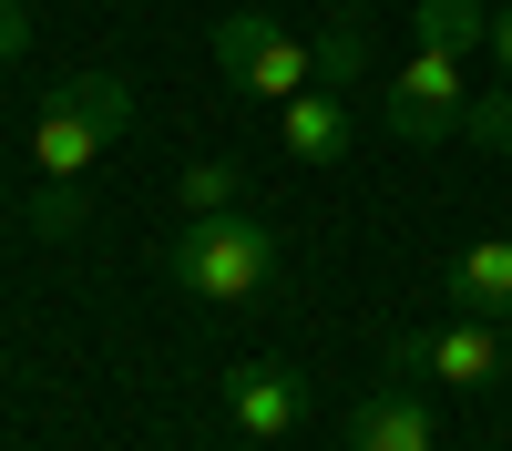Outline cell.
Instances as JSON below:
<instances>
[{
	"label": "cell",
	"mask_w": 512,
	"mask_h": 451,
	"mask_svg": "<svg viewBox=\"0 0 512 451\" xmlns=\"http://www.w3.org/2000/svg\"><path fill=\"white\" fill-rule=\"evenodd\" d=\"M123 134H134V82L123 72H72L62 93L31 113V175L41 185H82Z\"/></svg>",
	"instance_id": "cell-1"
},
{
	"label": "cell",
	"mask_w": 512,
	"mask_h": 451,
	"mask_svg": "<svg viewBox=\"0 0 512 451\" xmlns=\"http://www.w3.org/2000/svg\"><path fill=\"white\" fill-rule=\"evenodd\" d=\"M164 277H175V298L195 308H246L256 287L277 277V226L267 216H185V236L164 246Z\"/></svg>",
	"instance_id": "cell-2"
},
{
	"label": "cell",
	"mask_w": 512,
	"mask_h": 451,
	"mask_svg": "<svg viewBox=\"0 0 512 451\" xmlns=\"http://www.w3.org/2000/svg\"><path fill=\"white\" fill-rule=\"evenodd\" d=\"M379 359H390V380H441V390H492L502 380V318H461L451 328H400V339H379Z\"/></svg>",
	"instance_id": "cell-3"
},
{
	"label": "cell",
	"mask_w": 512,
	"mask_h": 451,
	"mask_svg": "<svg viewBox=\"0 0 512 451\" xmlns=\"http://www.w3.org/2000/svg\"><path fill=\"white\" fill-rule=\"evenodd\" d=\"M216 72L236 82V93H256V103H297L318 82V52L287 21H267V11H226L216 21Z\"/></svg>",
	"instance_id": "cell-4"
},
{
	"label": "cell",
	"mask_w": 512,
	"mask_h": 451,
	"mask_svg": "<svg viewBox=\"0 0 512 451\" xmlns=\"http://www.w3.org/2000/svg\"><path fill=\"white\" fill-rule=\"evenodd\" d=\"M379 123H390L400 144H451L461 123H472V82H461V52H420L390 72V103H379Z\"/></svg>",
	"instance_id": "cell-5"
},
{
	"label": "cell",
	"mask_w": 512,
	"mask_h": 451,
	"mask_svg": "<svg viewBox=\"0 0 512 451\" xmlns=\"http://www.w3.org/2000/svg\"><path fill=\"white\" fill-rule=\"evenodd\" d=\"M226 421L246 441H287L297 421H308V380H297L287 359H236L226 369Z\"/></svg>",
	"instance_id": "cell-6"
},
{
	"label": "cell",
	"mask_w": 512,
	"mask_h": 451,
	"mask_svg": "<svg viewBox=\"0 0 512 451\" xmlns=\"http://www.w3.org/2000/svg\"><path fill=\"white\" fill-rule=\"evenodd\" d=\"M277 144H287V164H349V93H328V82H308L297 103H277Z\"/></svg>",
	"instance_id": "cell-7"
},
{
	"label": "cell",
	"mask_w": 512,
	"mask_h": 451,
	"mask_svg": "<svg viewBox=\"0 0 512 451\" xmlns=\"http://www.w3.org/2000/svg\"><path fill=\"white\" fill-rule=\"evenodd\" d=\"M431 441H441V421L420 390H369L349 410V451H431Z\"/></svg>",
	"instance_id": "cell-8"
},
{
	"label": "cell",
	"mask_w": 512,
	"mask_h": 451,
	"mask_svg": "<svg viewBox=\"0 0 512 451\" xmlns=\"http://www.w3.org/2000/svg\"><path fill=\"white\" fill-rule=\"evenodd\" d=\"M441 277H451V308H461V318H512V236L461 246Z\"/></svg>",
	"instance_id": "cell-9"
},
{
	"label": "cell",
	"mask_w": 512,
	"mask_h": 451,
	"mask_svg": "<svg viewBox=\"0 0 512 451\" xmlns=\"http://www.w3.org/2000/svg\"><path fill=\"white\" fill-rule=\"evenodd\" d=\"M410 41H420V52H482V41H492V11H482V0H420V11H410Z\"/></svg>",
	"instance_id": "cell-10"
},
{
	"label": "cell",
	"mask_w": 512,
	"mask_h": 451,
	"mask_svg": "<svg viewBox=\"0 0 512 451\" xmlns=\"http://www.w3.org/2000/svg\"><path fill=\"white\" fill-rule=\"evenodd\" d=\"M308 52H318V82H328V93H349V82L369 72V31H359V21H338V11H328V31L308 41Z\"/></svg>",
	"instance_id": "cell-11"
},
{
	"label": "cell",
	"mask_w": 512,
	"mask_h": 451,
	"mask_svg": "<svg viewBox=\"0 0 512 451\" xmlns=\"http://www.w3.org/2000/svg\"><path fill=\"white\" fill-rule=\"evenodd\" d=\"M175 205H185V216H236V205H246V175H236V164H185V175H175Z\"/></svg>",
	"instance_id": "cell-12"
},
{
	"label": "cell",
	"mask_w": 512,
	"mask_h": 451,
	"mask_svg": "<svg viewBox=\"0 0 512 451\" xmlns=\"http://www.w3.org/2000/svg\"><path fill=\"white\" fill-rule=\"evenodd\" d=\"M472 144H492V154H512V82L502 93H472V123H461Z\"/></svg>",
	"instance_id": "cell-13"
},
{
	"label": "cell",
	"mask_w": 512,
	"mask_h": 451,
	"mask_svg": "<svg viewBox=\"0 0 512 451\" xmlns=\"http://www.w3.org/2000/svg\"><path fill=\"white\" fill-rule=\"evenodd\" d=\"M31 226H41V236L82 226V185H41V195H31Z\"/></svg>",
	"instance_id": "cell-14"
},
{
	"label": "cell",
	"mask_w": 512,
	"mask_h": 451,
	"mask_svg": "<svg viewBox=\"0 0 512 451\" xmlns=\"http://www.w3.org/2000/svg\"><path fill=\"white\" fill-rule=\"evenodd\" d=\"M31 52V0H0V62Z\"/></svg>",
	"instance_id": "cell-15"
},
{
	"label": "cell",
	"mask_w": 512,
	"mask_h": 451,
	"mask_svg": "<svg viewBox=\"0 0 512 451\" xmlns=\"http://www.w3.org/2000/svg\"><path fill=\"white\" fill-rule=\"evenodd\" d=\"M492 62H502V82H512V11H492Z\"/></svg>",
	"instance_id": "cell-16"
},
{
	"label": "cell",
	"mask_w": 512,
	"mask_h": 451,
	"mask_svg": "<svg viewBox=\"0 0 512 451\" xmlns=\"http://www.w3.org/2000/svg\"><path fill=\"white\" fill-rule=\"evenodd\" d=\"M318 11H338V21H369V0H318Z\"/></svg>",
	"instance_id": "cell-17"
}]
</instances>
